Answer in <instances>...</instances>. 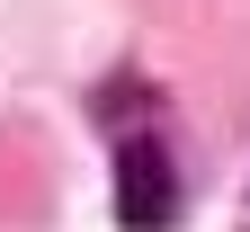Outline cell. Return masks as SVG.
Segmentation results:
<instances>
[{
	"label": "cell",
	"instance_id": "6da1fadb",
	"mask_svg": "<svg viewBox=\"0 0 250 232\" xmlns=\"http://www.w3.org/2000/svg\"><path fill=\"white\" fill-rule=\"evenodd\" d=\"M116 223L125 232H170L179 223V161L152 125L116 134Z\"/></svg>",
	"mask_w": 250,
	"mask_h": 232
}]
</instances>
